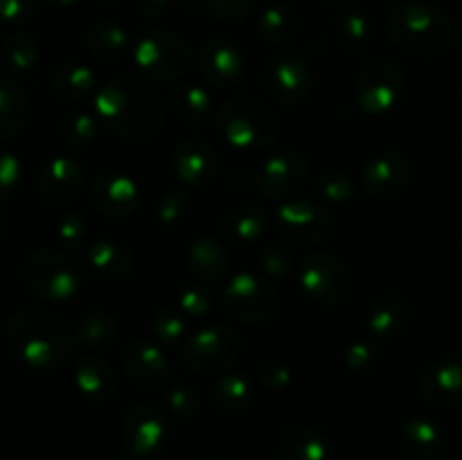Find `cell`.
Here are the masks:
<instances>
[{"label":"cell","mask_w":462,"mask_h":460,"mask_svg":"<svg viewBox=\"0 0 462 460\" xmlns=\"http://www.w3.org/2000/svg\"><path fill=\"white\" fill-rule=\"evenodd\" d=\"M422 395L433 406H451L462 400V363L440 361L422 379Z\"/></svg>","instance_id":"7a4b0ae2"},{"label":"cell","mask_w":462,"mask_h":460,"mask_svg":"<svg viewBox=\"0 0 462 460\" xmlns=\"http://www.w3.org/2000/svg\"><path fill=\"white\" fill-rule=\"evenodd\" d=\"M404 445L415 458L438 460L449 451V437L429 419H411L404 427Z\"/></svg>","instance_id":"3957f363"},{"label":"cell","mask_w":462,"mask_h":460,"mask_svg":"<svg viewBox=\"0 0 462 460\" xmlns=\"http://www.w3.org/2000/svg\"><path fill=\"white\" fill-rule=\"evenodd\" d=\"M210 460H221V458H210Z\"/></svg>","instance_id":"5b68a950"},{"label":"cell","mask_w":462,"mask_h":460,"mask_svg":"<svg viewBox=\"0 0 462 460\" xmlns=\"http://www.w3.org/2000/svg\"><path fill=\"white\" fill-rule=\"evenodd\" d=\"M388 34L406 52L436 57L456 41V25L445 12L422 3L397 5L388 18Z\"/></svg>","instance_id":"6da1fadb"},{"label":"cell","mask_w":462,"mask_h":460,"mask_svg":"<svg viewBox=\"0 0 462 460\" xmlns=\"http://www.w3.org/2000/svg\"><path fill=\"white\" fill-rule=\"evenodd\" d=\"M282 458L284 460H323L325 449L323 440L314 433L293 431L282 440Z\"/></svg>","instance_id":"277c9868"}]
</instances>
